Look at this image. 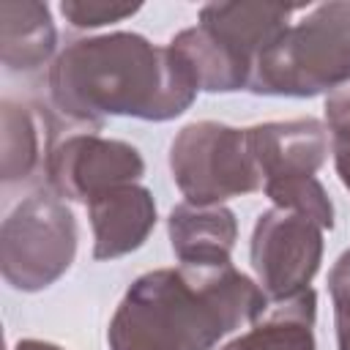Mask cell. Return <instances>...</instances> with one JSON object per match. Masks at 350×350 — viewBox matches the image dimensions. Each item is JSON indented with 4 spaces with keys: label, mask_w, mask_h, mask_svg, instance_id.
Wrapping results in <instances>:
<instances>
[{
    "label": "cell",
    "mask_w": 350,
    "mask_h": 350,
    "mask_svg": "<svg viewBox=\"0 0 350 350\" xmlns=\"http://www.w3.org/2000/svg\"><path fill=\"white\" fill-rule=\"evenodd\" d=\"M271 301L232 262L148 271L120 298L109 350H213L224 336L260 320Z\"/></svg>",
    "instance_id": "obj_1"
},
{
    "label": "cell",
    "mask_w": 350,
    "mask_h": 350,
    "mask_svg": "<svg viewBox=\"0 0 350 350\" xmlns=\"http://www.w3.org/2000/svg\"><path fill=\"white\" fill-rule=\"evenodd\" d=\"M46 82L66 118L93 126L112 115L172 120L197 98V82L170 44L156 46L126 30L71 41Z\"/></svg>",
    "instance_id": "obj_2"
},
{
    "label": "cell",
    "mask_w": 350,
    "mask_h": 350,
    "mask_svg": "<svg viewBox=\"0 0 350 350\" xmlns=\"http://www.w3.org/2000/svg\"><path fill=\"white\" fill-rule=\"evenodd\" d=\"M350 82V3H323L290 25L254 63L249 90L309 98Z\"/></svg>",
    "instance_id": "obj_3"
},
{
    "label": "cell",
    "mask_w": 350,
    "mask_h": 350,
    "mask_svg": "<svg viewBox=\"0 0 350 350\" xmlns=\"http://www.w3.org/2000/svg\"><path fill=\"white\" fill-rule=\"evenodd\" d=\"M74 254L77 219L52 191L22 200L0 227V271L14 290H46L71 268Z\"/></svg>",
    "instance_id": "obj_4"
},
{
    "label": "cell",
    "mask_w": 350,
    "mask_h": 350,
    "mask_svg": "<svg viewBox=\"0 0 350 350\" xmlns=\"http://www.w3.org/2000/svg\"><path fill=\"white\" fill-rule=\"evenodd\" d=\"M170 172L191 205H221L230 197L262 189L246 129L216 120H197L175 134L170 145Z\"/></svg>",
    "instance_id": "obj_5"
},
{
    "label": "cell",
    "mask_w": 350,
    "mask_h": 350,
    "mask_svg": "<svg viewBox=\"0 0 350 350\" xmlns=\"http://www.w3.org/2000/svg\"><path fill=\"white\" fill-rule=\"evenodd\" d=\"M252 268L271 304L304 290L323 262V227L301 213L271 208L257 216L252 232Z\"/></svg>",
    "instance_id": "obj_6"
},
{
    "label": "cell",
    "mask_w": 350,
    "mask_h": 350,
    "mask_svg": "<svg viewBox=\"0 0 350 350\" xmlns=\"http://www.w3.org/2000/svg\"><path fill=\"white\" fill-rule=\"evenodd\" d=\"M145 175L139 150L123 139H107L96 131H74L57 139L46 153V178L57 197L90 202L98 194L137 183Z\"/></svg>",
    "instance_id": "obj_7"
},
{
    "label": "cell",
    "mask_w": 350,
    "mask_h": 350,
    "mask_svg": "<svg viewBox=\"0 0 350 350\" xmlns=\"http://www.w3.org/2000/svg\"><path fill=\"white\" fill-rule=\"evenodd\" d=\"M252 159L262 183L284 178H312L328 159L331 134L317 118L271 120L246 129Z\"/></svg>",
    "instance_id": "obj_8"
},
{
    "label": "cell",
    "mask_w": 350,
    "mask_h": 350,
    "mask_svg": "<svg viewBox=\"0 0 350 350\" xmlns=\"http://www.w3.org/2000/svg\"><path fill=\"white\" fill-rule=\"evenodd\" d=\"M93 230V257L115 260L137 252L156 227V202L150 189L126 183L88 202Z\"/></svg>",
    "instance_id": "obj_9"
},
{
    "label": "cell",
    "mask_w": 350,
    "mask_h": 350,
    "mask_svg": "<svg viewBox=\"0 0 350 350\" xmlns=\"http://www.w3.org/2000/svg\"><path fill=\"white\" fill-rule=\"evenodd\" d=\"M298 5L276 3H208L200 8V22L227 52L254 71L257 57L290 27Z\"/></svg>",
    "instance_id": "obj_10"
},
{
    "label": "cell",
    "mask_w": 350,
    "mask_h": 350,
    "mask_svg": "<svg viewBox=\"0 0 350 350\" xmlns=\"http://www.w3.org/2000/svg\"><path fill=\"white\" fill-rule=\"evenodd\" d=\"M167 235L175 257L189 265H221L238 241L235 213L224 205L180 202L167 216Z\"/></svg>",
    "instance_id": "obj_11"
},
{
    "label": "cell",
    "mask_w": 350,
    "mask_h": 350,
    "mask_svg": "<svg viewBox=\"0 0 350 350\" xmlns=\"http://www.w3.org/2000/svg\"><path fill=\"white\" fill-rule=\"evenodd\" d=\"M57 46V30L46 3L3 0L0 3V57L8 71H33L44 66Z\"/></svg>",
    "instance_id": "obj_12"
},
{
    "label": "cell",
    "mask_w": 350,
    "mask_h": 350,
    "mask_svg": "<svg viewBox=\"0 0 350 350\" xmlns=\"http://www.w3.org/2000/svg\"><path fill=\"white\" fill-rule=\"evenodd\" d=\"M314 314L317 295L309 287L287 301L268 306V312L254 320L249 331L238 334L219 350H317Z\"/></svg>",
    "instance_id": "obj_13"
},
{
    "label": "cell",
    "mask_w": 350,
    "mask_h": 350,
    "mask_svg": "<svg viewBox=\"0 0 350 350\" xmlns=\"http://www.w3.org/2000/svg\"><path fill=\"white\" fill-rule=\"evenodd\" d=\"M170 46L186 63L189 74L197 82V90L232 93V90L249 88L252 68L243 66L232 52H227L202 25L180 30L170 41Z\"/></svg>",
    "instance_id": "obj_14"
},
{
    "label": "cell",
    "mask_w": 350,
    "mask_h": 350,
    "mask_svg": "<svg viewBox=\"0 0 350 350\" xmlns=\"http://www.w3.org/2000/svg\"><path fill=\"white\" fill-rule=\"evenodd\" d=\"M41 161V118L16 101L0 107V172L3 183L25 180Z\"/></svg>",
    "instance_id": "obj_15"
},
{
    "label": "cell",
    "mask_w": 350,
    "mask_h": 350,
    "mask_svg": "<svg viewBox=\"0 0 350 350\" xmlns=\"http://www.w3.org/2000/svg\"><path fill=\"white\" fill-rule=\"evenodd\" d=\"M262 191L276 208L301 213V216L317 221L323 230L334 227V205L328 200V191L323 189V183L314 175L312 178L268 180V183H262Z\"/></svg>",
    "instance_id": "obj_16"
},
{
    "label": "cell",
    "mask_w": 350,
    "mask_h": 350,
    "mask_svg": "<svg viewBox=\"0 0 350 350\" xmlns=\"http://www.w3.org/2000/svg\"><path fill=\"white\" fill-rule=\"evenodd\" d=\"M325 123L331 131V153H334L336 175L342 186L350 191V82L328 93Z\"/></svg>",
    "instance_id": "obj_17"
},
{
    "label": "cell",
    "mask_w": 350,
    "mask_h": 350,
    "mask_svg": "<svg viewBox=\"0 0 350 350\" xmlns=\"http://www.w3.org/2000/svg\"><path fill=\"white\" fill-rule=\"evenodd\" d=\"M142 5L139 3H118V0H66L60 3V14L74 27H104L115 25L126 16H134Z\"/></svg>",
    "instance_id": "obj_18"
},
{
    "label": "cell",
    "mask_w": 350,
    "mask_h": 350,
    "mask_svg": "<svg viewBox=\"0 0 350 350\" xmlns=\"http://www.w3.org/2000/svg\"><path fill=\"white\" fill-rule=\"evenodd\" d=\"M328 293L334 301L336 350H350V249L336 257L328 273Z\"/></svg>",
    "instance_id": "obj_19"
},
{
    "label": "cell",
    "mask_w": 350,
    "mask_h": 350,
    "mask_svg": "<svg viewBox=\"0 0 350 350\" xmlns=\"http://www.w3.org/2000/svg\"><path fill=\"white\" fill-rule=\"evenodd\" d=\"M14 350H63V347L52 342H41V339H22L14 345Z\"/></svg>",
    "instance_id": "obj_20"
}]
</instances>
